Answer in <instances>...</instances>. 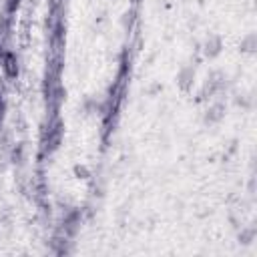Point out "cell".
I'll list each match as a JSON object with an SVG mask.
<instances>
[{
    "label": "cell",
    "instance_id": "1",
    "mask_svg": "<svg viewBox=\"0 0 257 257\" xmlns=\"http://www.w3.org/2000/svg\"><path fill=\"white\" fill-rule=\"evenodd\" d=\"M64 139V122L60 118H54L50 124H48V131H46V139H44V149L46 153H54L60 143Z\"/></svg>",
    "mask_w": 257,
    "mask_h": 257
},
{
    "label": "cell",
    "instance_id": "2",
    "mask_svg": "<svg viewBox=\"0 0 257 257\" xmlns=\"http://www.w3.org/2000/svg\"><path fill=\"white\" fill-rule=\"evenodd\" d=\"M0 66H2L4 74H6L10 80L18 78V74H20V62H18V56H16L14 52L4 50L2 56H0Z\"/></svg>",
    "mask_w": 257,
    "mask_h": 257
},
{
    "label": "cell",
    "instance_id": "3",
    "mask_svg": "<svg viewBox=\"0 0 257 257\" xmlns=\"http://www.w3.org/2000/svg\"><path fill=\"white\" fill-rule=\"evenodd\" d=\"M20 4H22V0H4V8H6V12H8V14L18 12Z\"/></svg>",
    "mask_w": 257,
    "mask_h": 257
},
{
    "label": "cell",
    "instance_id": "4",
    "mask_svg": "<svg viewBox=\"0 0 257 257\" xmlns=\"http://www.w3.org/2000/svg\"><path fill=\"white\" fill-rule=\"evenodd\" d=\"M2 52H4V48H2V44H0V56H2Z\"/></svg>",
    "mask_w": 257,
    "mask_h": 257
}]
</instances>
